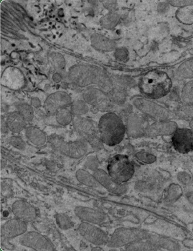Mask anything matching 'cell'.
<instances>
[{"instance_id":"e575fe53","label":"cell","mask_w":193,"mask_h":251,"mask_svg":"<svg viewBox=\"0 0 193 251\" xmlns=\"http://www.w3.org/2000/svg\"><path fill=\"white\" fill-rule=\"evenodd\" d=\"M159 184H157L156 181L153 178H150L149 180L138 181L134 188L136 191L141 193H148L158 188Z\"/></svg>"},{"instance_id":"603a6c76","label":"cell","mask_w":193,"mask_h":251,"mask_svg":"<svg viewBox=\"0 0 193 251\" xmlns=\"http://www.w3.org/2000/svg\"><path fill=\"white\" fill-rule=\"evenodd\" d=\"M26 136L32 144L39 147H43L47 141V137L45 133L39 127L35 126L26 127Z\"/></svg>"},{"instance_id":"e0dca14e","label":"cell","mask_w":193,"mask_h":251,"mask_svg":"<svg viewBox=\"0 0 193 251\" xmlns=\"http://www.w3.org/2000/svg\"><path fill=\"white\" fill-rule=\"evenodd\" d=\"M12 210L15 217L26 223L33 222L37 218V211L35 207L22 200L15 201L12 204Z\"/></svg>"},{"instance_id":"9c48e42d","label":"cell","mask_w":193,"mask_h":251,"mask_svg":"<svg viewBox=\"0 0 193 251\" xmlns=\"http://www.w3.org/2000/svg\"><path fill=\"white\" fill-rule=\"evenodd\" d=\"M20 244L35 251H55V247L44 235L35 231L24 233L20 236Z\"/></svg>"},{"instance_id":"f1b7e54d","label":"cell","mask_w":193,"mask_h":251,"mask_svg":"<svg viewBox=\"0 0 193 251\" xmlns=\"http://www.w3.org/2000/svg\"><path fill=\"white\" fill-rule=\"evenodd\" d=\"M183 194L182 187L178 184H170L164 193V199L168 203H174L178 201Z\"/></svg>"},{"instance_id":"74e56055","label":"cell","mask_w":193,"mask_h":251,"mask_svg":"<svg viewBox=\"0 0 193 251\" xmlns=\"http://www.w3.org/2000/svg\"><path fill=\"white\" fill-rule=\"evenodd\" d=\"M181 99L185 104H193V79L185 84L181 91Z\"/></svg>"},{"instance_id":"d6a6232c","label":"cell","mask_w":193,"mask_h":251,"mask_svg":"<svg viewBox=\"0 0 193 251\" xmlns=\"http://www.w3.org/2000/svg\"><path fill=\"white\" fill-rule=\"evenodd\" d=\"M50 63L58 73H62L65 68V60L62 54L58 52H52L49 55Z\"/></svg>"},{"instance_id":"8992f818","label":"cell","mask_w":193,"mask_h":251,"mask_svg":"<svg viewBox=\"0 0 193 251\" xmlns=\"http://www.w3.org/2000/svg\"><path fill=\"white\" fill-rule=\"evenodd\" d=\"M67 77L75 86L85 88L95 84V69L91 66L75 65L70 68Z\"/></svg>"},{"instance_id":"5b68a950","label":"cell","mask_w":193,"mask_h":251,"mask_svg":"<svg viewBox=\"0 0 193 251\" xmlns=\"http://www.w3.org/2000/svg\"><path fill=\"white\" fill-rule=\"evenodd\" d=\"M133 104L142 113L156 122L170 121L173 118L174 115L166 107L147 99H135Z\"/></svg>"},{"instance_id":"3957f363","label":"cell","mask_w":193,"mask_h":251,"mask_svg":"<svg viewBox=\"0 0 193 251\" xmlns=\"http://www.w3.org/2000/svg\"><path fill=\"white\" fill-rule=\"evenodd\" d=\"M107 173L117 182L126 184L135 173V167L128 155L117 154L108 161Z\"/></svg>"},{"instance_id":"4316f807","label":"cell","mask_w":193,"mask_h":251,"mask_svg":"<svg viewBox=\"0 0 193 251\" xmlns=\"http://www.w3.org/2000/svg\"><path fill=\"white\" fill-rule=\"evenodd\" d=\"M175 76L180 80L193 78V58L182 63L177 69Z\"/></svg>"},{"instance_id":"9f6ffc18","label":"cell","mask_w":193,"mask_h":251,"mask_svg":"<svg viewBox=\"0 0 193 251\" xmlns=\"http://www.w3.org/2000/svg\"></svg>"},{"instance_id":"db71d44e","label":"cell","mask_w":193,"mask_h":251,"mask_svg":"<svg viewBox=\"0 0 193 251\" xmlns=\"http://www.w3.org/2000/svg\"><path fill=\"white\" fill-rule=\"evenodd\" d=\"M190 127L193 129V119L191 120V122H190Z\"/></svg>"},{"instance_id":"cb8c5ba5","label":"cell","mask_w":193,"mask_h":251,"mask_svg":"<svg viewBox=\"0 0 193 251\" xmlns=\"http://www.w3.org/2000/svg\"><path fill=\"white\" fill-rule=\"evenodd\" d=\"M148 239L154 243L160 250L162 249L170 251L180 250V247L179 243L169 238L149 234Z\"/></svg>"},{"instance_id":"1f68e13d","label":"cell","mask_w":193,"mask_h":251,"mask_svg":"<svg viewBox=\"0 0 193 251\" xmlns=\"http://www.w3.org/2000/svg\"><path fill=\"white\" fill-rule=\"evenodd\" d=\"M70 107L74 116H83L89 111L88 104L84 100H77L73 101Z\"/></svg>"},{"instance_id":"d4e9b609","label":"cell","mask_w":193,"mask_h":251,"mask_svg":"<svg viewBox=\"0 0 193 251\" xmlns=\"http://www.w3.org/2000/svg\"><path fill=\"white\" fill-rule=\"evenodd\" d=\"M76 177L79 182L84 184V185L90 187L92 188H100L102 186L96 180L95 176L87 171L85 170H79L76 173Z\"/></svg>"},{"instance_id":"ab89813d","label":"cell","mask_w":193,"mask_h":251,"mask_svg":"<svg viewBox=\"0 0 193 251\" xmlns=\"http://www.w3.org/2000/svg\"><path fill=\"white\" fill-rule=\"evenodd\" d=\"M113 81L114 83L116 84V85L123 87V88L126 89L134 86V83H135L133 78L127 76H117Z\"/></svg>"},{"instance_id":"60d3db41","label":"cell","mask_w":193,"mask_h":251,"mask_svg":"<svg viewBox=\"0 0 193 251\" xmlns=\"http://www.w3.org/2000/svg\"><path fill=\"white\" fill-rule=\"evenodd\" d=\"M135 157L137 160L144 164L153 163L157 160L156 156L151 154V153L142 152V151L137 152Z\"/></svg>"},{"instance_id":"7dc6e473","label":"cell","mask_w":193,"mask_h":251,"mask_svg":"<svg viewBox=\"0 0 193 251\" xmlns=\"http://www.w3.org/2000/svg\"><path fill=\"white\" fill-rule=\"evenodd\" d=\"M103 6L106 9L110 12H113L115 11L118 4L116 1H112V0H106V1H102Z\"/></svg>"},{"instance_id":"b9f144b4","label":"cell","mask_w":193,"mask_h":251,"mask_svg":"<svg viewBox=\"0 0 193 251\" xmlns=\"http://www.w3.org/2000/svg\"><path fill=\"white\" fill-rule=\"evenodd\" d=\"M9 144L17 150L23 151L26 148V143L20 137L12 136L9 138Z\"/></svg>"},{"instance_id":"44dd1931","label":"cell","mask_w":193,"mask_h":251,"mask_svg":"<svg viewBox=\"0 0 193 251\" xmlns=\"http://www.w3.org/2000/svg\"><path fill=\"white\" fill-rule=\"evenodd\" d=\"M90 42L94 48L104 52H111L115 50L116 49L115 42L100 34H93L91 35Z\"/></svg>"},{"instance_id":"484cf974","label":"cell","mask_w":193,"mask_h":251,"mask_svg":"<svg viewBox=\"0 0 193 251\" xmlns=\"http://www.w3.org/2000/svg\"><path fill=\"white\" fill-rule=\"evenodd\" d=\"M125 250L129 251H159V248L149 239L138 241L125 247Z\"/></svg>"},{"instance_id":"7c38bea8","label":"cell","mask_w":193,"mask_h":251,"mask_svg":"<svg viewBox=\"0 0 193 251\" xmlns=\"http://www.w3.org/2000/svg\"><path fill=\"white\" fill-rule=\"evenodd\" d=\"M93 175L101 185L106 189L109 193L116 196H123L128 191L129 188L126 184L117 182L111 177L108 173L101 169H98L93 171Z\"/></svg>"},{"instance_id":"f35d334b","label":"cell","mask_w":193,"mask_h":251,"mask_svg":"<svg viewBox=\"0 0 193 251\" xmlns=\"http://www.w3.org/2000/svg\"><path fill=\"white\" fill-rule=\"evenodd\" d=\"M175 115L180 119H193V104H186L179 107L175 112Z\"/></svg>"},{"instance_id":"f5cc1de1","label":"cell","mask_w":193,"mask_h":251,"mask_svg":"<svg viewBox=\"0 0 193 251\" xmlns=\"http://www.w3.org/2000/svg\"><path fill=\"white\" fill-rule=\"evenodd\" d=\"M185 196H186L187 201L193 205V191L189 192L185 195Z\"/></svg>"},{"instance_id":"2e32d148","label":"cell","mask_w":193,"mask_h":251,"mask_svg":"<svg viewBox=\"0 0 193 251\" xmlns=\"http://www.w3.org/2000/svg\"><path fill=\"white\" fill-rule=\"evenodd\" d=\"M73 127L78 134L85 140L99 134L98 129L92 120L83 116H74Z\"/></svg>"},{"instance_id":"ee69618b","label":"cell","mask_w":193,"mask_h":251,"mask_svg":"<svg viewBox=\"0 0 193 251\" xmlns=\"http://www.w3.org/2000/svg\"><path fill=\"white\" fill-rule=\"evenodd\" d=\"M129 51L125 48H117L114 53V56L117 60L126 61L129 58Z\"/></svg>"},{"instance_id":"ba28073f","label":"cell","mask_w":193,"mask_h":251,"mask_svg":"<svg viewBox=\"0 0 193 251\" xmlns=\"http://www.w3.org/2000/svg\"><path fill=\"white\" fill-rule=\"evenodd\" d=\"M83 98L86 103L100 111H108L111 109L113 103L107 94L100 89L90 88L83 92Z\"/></svg>"},{"instance_id":"d6986e66","label":"cell","mask_w":193,"mask_h":251,"mask_svg":"<svg viewBox=\"0 0 193 251\" xmlns=\"http://www.w3.org/2000/svg\"><path fill=\"white\" fill-rule=\"evenodd\" d=\"M88 143L85 139L70 142L66 144L63 154L73 159H78L84 157L88 151Z\"/></svg>"},{"instance_id":"7402d4cb","label":"cell","mask_w":193,"mask_h":251,"mask_svg":"<svg viewBox=\"0 0 193 251\" xmlns=\"http://www.w3.org/2000/svg\"><path fill=\"white\" fill-rule=\"evenodd\" d=\"M7 126L10 131L17 134L26 129L27 122L18 111L10 113L6 118Z\"/></svg>"},{"instance_id":"4fadbf2b","label":"cell","mask_w":193,"mask_h":251,"mask_svg":"<svg viewBox=\"0 0 193 251\" xmlns=\"http://www.w3.org/2000/svg\"><path fill=\"white\" fill-rule=\"evenodd\" d=\"M148 126L143 115L136 113L129 114L127 119V133L132 138L143 137L146 135Z\"/></svg>"},{"instance_id":"f6af8a7d","label":"cell","mask_w":193,"mask_h":251,"mask_svg":"<svg viewBox=\"0 0 193 251\" xmlns=\"http://www.w3.org/2000/svg\"><path fill=\"white\" fill-rule=\"evenodd\" d=\"M177 180L184 186H189L192 182V177L187 172H180L177 176Z\"/></svg>"},{"instance_id":"52a82bcc","label":"cell","mask_w":193,"mask_h":251,"mask_svg":"<svg viewBox=\"0 0 193 251\" xmlns=\"http://www.w3.org/2000/svg\"><path fill=\"white\" fill-rule=\"evenodd\" d=\"M78 230L84 239L96 246L107 245L110 237L105 231L95 225L83 222L79 225Z\"/></svg>"},{"instance_id":"816d5d0a","label":"cell","mask_w":193,"mask_h":251,"mask_svg":"<svg viewBox=\"0 0 193 251\" xmlns=\"http://www.w3.org/2000/svg\"><path fill=\"white\" fill-rule=\"evenodd\" d=\"M52 79L55 83H60V82L62 81L63 79L62 73H58V72H57V73L53 74Z\"/></svg>"},{"instance_id":"5bb4252c","label":"cell","mask_w":193,"mask_h":251,"mask_svg":"<svg viewBox=\"0 0 193 251\" xmlns=\"http://www.w3.org/2000/svg\"><path fill=\"white\" fill-rule=\"evenodd\" d=\"M27 230V223L15 218L8 220L1 227V237L4 239H11L21 236Z\"/></svg>"},{"instance_id":"836d02e7","label":"cell","mask_w":193,"mask_h":251,"mask_svg":"<svg viewBox=\"0 0 193 251\" xmlns=\"http://www.w3.org/2000/svg\"><path fill=\"white\" fill-rule=\"evenodd\" d=\"M17 111L19 112L26 120L27 123L31 122L34 118V109L32 105L27 103H19L16 105Z\"/></svg>"},{"instance_id":"ac0fdd59","label":"cell","mask_w":193,"mask_h":251,"mask_svg":"<svg viewBox=\"0 0 193 251\" xmlns=\"http://www.w3.org/2000/svg\"><path fill=\"white\" fill-rule=\"evenodd\" d=\"M178 128L176 123L170 121L156 122L147 126L146 135L150 137L171 135Z\"/></svg>"},{"instance_id":"7a4b0ae2","label":"cell","mask_w":193,"mask_h":251,"mask_svg":"<svg viewBox=\"0 0 193 251\" xmlns=\"http://www.w3.org/2000/svg\"><path fill=\"white\" fill-rule=\"evenodd\" d=\"M98 129L101 140L108 147H115L123 142L127 132L123 120L112 112H107L101 117Z\"/></svg>"},{"instance_id":"4dcf8cb0","label":"cell","mask_w":193,"mask_h":251,"mask_svg":"<svg viewBox=\"0 0 193 251\" xmlns=\"http://www.w3.org/2000/svg\"><path fill=\"white\" fill-rule=\"evenodd\" d=\"M55 118L58 124L65 126L73 122L74 115L70 109L68 107H64L58 111L55 114Z\"/></svg>"},{"instance_id":"7bdbcfd3","label":"cell","mask_w":193,"mask_h":251,"mask_svg":"<svg viewBox=\"0 0 193 251\" xmlns=\"http://www.w3.org/2000/svg\"><path fill=\"white\" fill-rule=\"evenodd\" d=\"M86 141H87L88 144H90L93 150L96 151H100L104 147V143L99 134L93 135V136L87 138Z\"/></svg>"},{"instance_id":"bcb514c9","label":"cell","mask_w":193,"mask_h":251,"mask_svg":"<svg viewBox=\"0 0 193 251\" xmlns=\"http://www.w3.org/2000/svg\"><path fill=\"white\" fill-rule=\"evenodd\" d=\"M85 167L88 170L95 171L98 169L99 163L97 158L95 157H89L87 158L85 164Z\"/></svg>"},{"instance_id":"f546056e","label":"cell","mask_w":193,"mask_h":251,"mask_svg":"<svg viewBox=\"0 0 193 251\" xmlns=\"http://www.w3.org/2000/svg\"><path fill=\"white\" fill-rule=\"evenodd\" d=\"M120 21V16L115 11L109 12L100 20L101 25L106 29H113Z\"/></svg>"},{"instance_id":"11a10c76","label":"cell","mask_w":193,"mask_h":251,"mask_svg":"<svg viewBox=\"0 0 193 251\" xmlns=\"http://www.w3.org/2000/svg\"><path fill=\"white\" fill-rule=\"evenodd\" d=\"M92 251H103V249H101V248H93V249L91 250Z\"/></svg>"},{"instance_id":"c3c4849f","label":"cell","mask_w":193,"mask_h":251,"mask_svg":"<svg viewBox=\"0 0 193 251\" xmlns=\"http://www.w3.org/2000/svg\"><path fill=\"white\" fill-rule=\"evenodd\" d=\"M170 4L174 7H185L193 6V1H170Z\"/></svg>"},{"instance_id":"ffe728a7","label":"cell","mask_w":193,"mask_h":251,"mask_svg":"<svg viewBox=\"0 0 193 251\" xmlns=\"http://www.w3.org/2000/svg\"><path fill=\"white\" fill-rule=\"evenodd\" d=\"M94 69L95 73V84L101 91L107 94H108L115 86L113 79L104 69L97 67H94Z\"/></svg>"},{"instance_id":"681fc988","label":"cell","mask_w":193,"mask_h":251,"mask_svg":"<svg viewBox=\"0 0 193 251\" xmlns=\"http://www.w3.org/2000/svg\"><path fill=\"white\" fill-rule=\"evenodd\" d=\"M9 130L8 126H7L6 119H5L3 117H1V132L3 134H7Z\"/></svg>"},{"instance_id":"d590c367","label":"cell","mask_w":193,"mask_h":251,"mask_svg":"<svg viewBox=\"0 0 193 251\" xmlns=\"http://www.w3.org/2000/svg\"><path fill=\"white\" fill-rule=\"evenodd\" d=\"M48 140L53 150L63 154L67 143L65 142L64 138L59 135H51L48 138Z\"/></svg>"},{"instance_id":"83f0119b","label":"cell","mask_w":193,"mask_h":251,"mask_svg":"<svg viewBox=\"0 0 193 251\" xmlns=\"http://www.w3.org/2000/svg\"><path fill=\"white\" fill-rule=\"evenodd\" d=\"M107 96L113 104H124L127 99V89L115 84L112 90L107 94Z\"/></svg>"},{"instance_id":"9a60e30c","label":"cell","mask_w":193,"mask_h":251,"mask_svg":"<svg viewBox=\"0 0 193 251\" xmlns=\"http://www.w3.org/2000/svg\"><path fill=\"white\" fill-rule=\"evenodd\" d=\"M74 212L79 219L91 224L101 225L107 220L104 212L92 207L79 206L75 207Z\"/></svg>"},{"instance_id":"8d00e7d4","label":"cell","mask_w":193,"mask_h":251,"mask_svg":"<svg viewBox=\"0 0 193 251\" xmlns=\"http://www.w3.org/2000/svg\"><path fill=\"white\" fill-rule=\"evenodd\" d=\"M56 222L61 229L67 230L72 228L73 222L69 216L65 213H59L55 215Z\"/></svg>"},{"instance_id":"30bf717a","label":"cell","mask_w":193,"mask_h":251,"mask_svg":"<svg viewBox=\"0 0 193 251\" xmlns=\"http://www.w3.org/2000/svg\"><path fill=\"white\" fill-rule=\"evenodd\" d=\"M172 143L179 153L185 154L193 152V129L177 128L172 135Z\"/></svg>"},{"instance_id":"8fae6325","label":"cell","mask_w":193,"mask_h":251,"mask_svg":"<svg viewBox=\"0 0 193 251\" xmlns=\"http://www.w3.org/2000/svg\"><path fill=\"white\" fill-rule=\"evenodd\" d=\"M70 95L64 91L55 92L47 97L44 107L48 115H53L60 109L71 106L72 103Z\"/></svg>"},{"instance_id":"f907efd6","label":"cell","mask_w":193,"mask_h":251,"mask_svg":"<svg viewBox=\"0 0 193 251\" xmlns=\"http://www.w3.org/2000/svg\"><path fill=\"white\" fill-rule=\"evenodd\" d=\"M30 103H31L32 106L34 107V108H39L41 106H42V101H41L37 97H34L31 99V101H30Z\"/></svg>"},{"instance_id":"6da1fadb","label":"cell","mask_w":193,"mask_h":251,"mask_svg":"<svg viewBox=\"0 0 193 251\" xmlns=\"http://www.w3.org/2000/svg\"><path fill=\"white\" fill-rule=\"evenodd\" d=\"M139 86L142 94L147 99L159 100L171 92L172 81L166 72L151 70L142 76Z\"/></svg>"},{"instance_id":"277c9868","label":"cell","mask_w":193,"mask_h":251,"mask_svg":"<svg viewBox=\"0 0 193 251\" xmlns=\"http://www.w3.org/2000/svg\"><path fill=\"white\" fill-rule=\"evenodd\" d=\"M149 236V233L143 230L120 227L113 232L109 239L107 246L113 248L126 247L138 241L148 239Z\"/></svg>"}]
</instances>
